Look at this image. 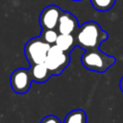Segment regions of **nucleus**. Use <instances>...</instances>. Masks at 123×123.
Wrapping results in <instances>:
<instances>
[{
	"mask_svg": "<svg viewBox=\"0 0 123 123\" xmlns=\"http://www.w3.org/2000/svg\"><path fill=\"white\" fill-rule=\"evenodd\" d=\"M119 86H120V89H121V91L123 92V77L121 78V80H120V83H119Z\"/></svg>",
	"mask_w": 123,
	"mask_h": 123,
	"instance_id": "nucleus-14",
	"label": "nucleus"
},
{
	"mask_svg": "<svg viewBox=\"0 0 123 123\" xmlns=\"http://www.w3.org/2000/svg\"><path fill=\"white\" fill-rule=\"evenodd\" d=\"M61 50H62L65 53L70 54L74 47L76 46V40H75V36L74 35H60L57 37L56 43Z\"/></svg>",
	"mask_w": 123,
	"mask_h": 123,
	"instance_id": "nucleus-9",
	"label": "nucleus"
},
{
	"mask_svg": "<svg viewBox=\"0 0 123 123\" xmlns=\"http://www.w3.org/2000/svg\"><path fill=\"white\" fill-rule=\"evenodd\" d=\"M50 46L40 37H35L29 39L24 46V54L29 64L33 65L44 62Z\"/></svg>",
	"mask_w": 123,
	"mask_h": 123,
	"instance_id": "nucleus-4",
	"label": "nucleus"
},
{
	"mask_svg": "<svg viewBox=\"0 0 123 123\" xmlns=\"http://www.w3.org/2000/svg\"><path fill=\"white\" fill-rule=\"evenodd\" d=\"M44 63L52 76L60 75L69 65L70 54L63 52L55 44L51 45L44 60Z\"/></svg>",
	"mask_w": 123,
	"mask_h": 123,
	"instance_id": "nucleus-3",
	"label": "nucleus"
},
{
	"mask_svg": "<svg viewBox=\"0 0 123 123\" xmlns=\"http://www.w3.org/2000/svg\"><path fill=\"white\" fill-rule=\"evenodd\" d=\"M40 123H62V122L60 121V119L57 116H55L53 114H49V115L44 116L41 119Z\"/></svg>",
	"mask_w": 123,
	"mask_h": 123,
	"instance_id": "nucleus-13",
	"label": "nucleus"
},
{
	"mask_svg": "<svg viewBox=\"0 0 123 123\" xmlns=\"http://www.w3.org/2000/svg\"><path fill=\"white\" fill-rule=\"evenodd\" d=\"M72 1H81V0H72Z\"/></svg>",
	"mask_w": 123,
	"mask_h": 123,
	"instance_id": "nucleus-15",
	"label": "nucleus"
},
{
	"mask_svg": "<svg viewBox=\"0 0 123 123\" xmlns=\"http://www.w3.org/2000/svg\"><path fill=\"white\" fill-rule=\"evenodd\" d=\"M78 19L70 12L63 11L59 18L57 31L60 35H74L79 28Z\"/></svg>",
	"mask_w": 123,
	"mask_h": 123,
	"instance_id": "nucleus-7",
	"label": "nucleus"
},
{
	"mask_svg": "<svg viewBox=\"0 0 123 123\" xmlns=\"http://www.w3.org/2000/svg\"><path fill=\"white\" fill-rule=\"evenodd\" d=\"M29 72H30L32 81L38 84L47 82L52 76L51 72L49 71V69L47 68L44 62L30 65Z\"/></svg>",
	"mask_w": 123,
	"mask_h": 123,
	"instance_id": "nucleus-8",
	"label": "nucleus"
},
{
	"mask_svg": "<svg viewBox=\"0 0 123 123\" xmlns=\"http://www.w3.org/2000/svg\"><path fill=\"white\" fill-rule=\"evenodd\" d=\"M63 123H86V114L82 109L73 110L66 114Z\"/></svg>",
	"mask_w": 123,
	"mask_h": 123,
	"instance_id": "nucleus-10",
	"label": "nucleus"
},
{
	"mask_svg": "<svg viewBox=\"0 0 123 123\" xmlns=\"http://www.w3.org/2000/svg\"><path fill=\"white\" fill-rule=\"evenodd\" d=\"M63 11L57 5L45 7L39 14V25L42 29H56L59 18Z\"/></svg>",
	"mask_w": 123,
	"mask_h": 123,
	"instance_id": "nucleus-6",
	"label": "nucleus"
},
{
	"mask_svg": "<svg viewBox=\"0 0 123 123\" xmlns=\"http://www.w3.org/2000/svg\"><path fill=\"white\" fill-rule=\"evenodd\" d=\"M10 82L12 89L18 94H24L28 92L33 83L29 69L21 67L12 71Z\"/></svg>",
	"mask_w": 123,
	"mask_h": 123,
	"instance_id": "nucleus-5",
	"label": "nucleus"
},
{
	"mask_svg": "<svg viewBox=\"0 0 123 123\" xmlns=\"http://www.w3.org/2000/svg\"><path fill=\"white\" fill-rule=\"evenodd\" d=\"M59 33L56 29H42L40 37L49 45H54L56 43Z\"/></svg>",
	"mask_w": 123,
	"mask_h": 123,
	"instance_id": "nucleus-12",
	"label": "nucleus"
},
{
	"mask_svg": "<svg viewBox=\"0 0 123 123\" xmlns=\"http://www.w3.org/2000/svg\"><path fill=\"white\" fill-rule=\"evenodd\" d=\"M83 66L90 71L105 72L115 63V58L97 49L86 50L81 58Z\"/></svg>",
	"mask_w": 123,
	"mask_h": 123,
	"instance_id": "nucleus-2",
	"label": "nucleus"
},
{
	"mask_svg": "<svg viewBox=\"0 0 123 123\" xmlns=\"http://www.w3.org/2000/svg\"><path fill=\"white\" fill-rule=\"evenodd\" d=\"M74 36L76 45L85 51L99 48L109 37L108 33L95 21H86L80 25Z\"/></svg>",
	"mask_w": 123,
	"mask_h": 123,
	"instance_id": "nucleus-1",
	"label": "nucleus"
},
{
	"mask_svg": "<svg viewBox=\"0 0 123 123\" xmlns=\"http://www.w3.org/2000/svg\"><path fill=\"white\" fill-rule=\"evenodd\" d=\"M92 7L99 12H107L111 10L114 4L115 0H89Z\"/></svg>",
	"mask_w": 123,
	"mask_h": 123,
	"instance_id": "nucleus-11",
	"label": "nucleus"
}]
</instances>
